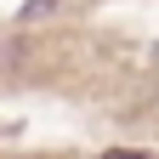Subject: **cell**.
Returning a JSON list of instances; mask_svg holds the SVG:
<instances>
[{"mask_svg":"<svg viewBox=\"0 0 159 159\" xmlns=\"http://www.w3.org/2000/svg\"><path fill=\"white\" fill-rule=\"evenodd\" d=\"M57 0H23V11H17V23H40V17H51Z\"/></svg>","mask_w":159,"mask_h":159,"instance_id":"1","label":"cell"},{"mask_svg":"<svg viewBox=\"0 0 159 159\" xmlns=\"http://www.w3.org/2000/svg\"><path fill=\"white\" fill-rule=\"evenodd\" d=\"M102 159H148V153H136V148H125V153H102Z\"/></svg>","mask_w":159,"mask_h":159,"instance_id":"3","label":"cell"},{"mask_svg":"<svg viewBox=\"0 0 159 159\" xmlns=\"http://www.w3.org/2000/svg\"><path fill=\"white\" fill-rule=\"evenodd\" d=\"M17 57H23V46H17V40H0V74L17 68Z\"/></svg>","mask_w":159,"mask_h":159,"instance_id":"2","label":"cell"},{"mask_svg":"<svg viewBox=\"0 0 159 159\" xmlns=\"http://www.w3.org/2000/svg\"><path fill=\"white\" fill-rule=\"evenodd\" d=\"M148 57H153V63H159V46H153V51H148Z\"/></svg>","mask_w":159,"mask_h":159,"instance_id":"4","label":"cell"}]
</instances>
